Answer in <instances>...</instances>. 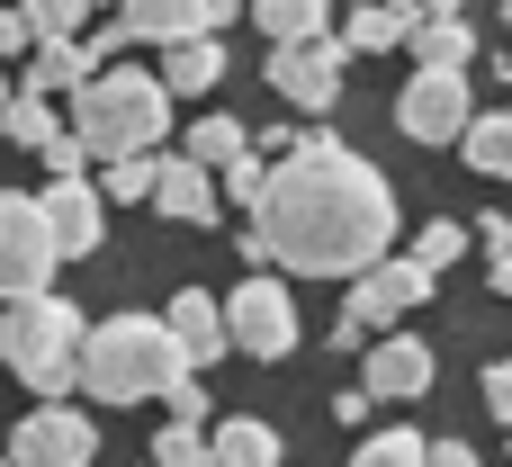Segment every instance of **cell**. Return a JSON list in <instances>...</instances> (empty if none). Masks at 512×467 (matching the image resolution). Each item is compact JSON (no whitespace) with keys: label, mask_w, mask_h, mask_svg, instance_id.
I'll return each mask as SVG.
<instances>
[{"label":"cell","mask_w":512,"mask_h":467,"mask_svg":"<svg viewBox=\"0 0 512 467\" xmlns=\"http://www.w3.org/2000/svg\"><path fill=\"white\" fill-rule=\"evenodd\" d=\"M396 243V189L378 180V162H360L342 135H306L279 171L270 198L243 234V261H279L297 279H369Z\"/></svg>","instance_id":"obj_1"},{"label":"cell","mask_w":512,"mask_h":467,"mask_svg":"<svg viewBox=\"0 0 512 467\" xmlns=\"http://www.w3.org/2000/svg\"><path fill=\"white\" fill-rule=\"evenodd\" d=\"M189 378V351L171 342L162 315H108L90 324V351H81V387L99 405H153Z\"/></svg>","instance_id":"obj_2"},{"label":"cell","mask_w":512,"mask_h":467,"mask_svg":"<svg viewBox=\"0 0 512 467\" xmlns=\"http://www.w3.org/2000/svg\"><path fill=\"white\" fill-rule=\"evenodd\" d=\"M162 126H171V90H162V72H135V63H108V72L72 99V135H81V153H90L99 171L153 153Z\"/></svg>","instance_id":"obj_3"},{"label":"cell","mask_w":512,"mask_h":467,"mask_svg":"<svg viewBox=\"0 0 512 467\" xmlns=\"http://www.w3.org/2000/svg\"><path fill=\"white\" fill-rule=\"evenodd\" d=\"M81 351H90V324L72 297H18L0 315V360H9V378L36 387V405H63L81 387Z\"/></svg>","instance_id":"obj_4"},{"label":"cell","mask_w":512,"mask_h":467,"mask_svg":"<svg viewBox=\"0 0 512 467\" xmlns=\"http://www.w3.org/2000/svg\"><path fill=\"white\" fill-rule=\"evenodd\" d=\"M423 297H432V270H423L414 252H405V261H378L369 279H351V306L333 315V351H360L378 324H405Z\"/></svg>","instance_id":"obj_5"},{"label":"cell","mask_w":512,"mask_h":467,"mask_svg":"<svg viewBox=\"0 0 512 467\" xmlns=\"http://www.w3.org/2000/svg\"><path fill=\"white\" fill-rule=\"evenodd\" d=\"M54 270H63V252H54V234H45V207L18 198V189H0V306L54 297Z\"/></svg>","instance_id":"obj_6"},{"label":"cell","mask_w":512,"mask_h":467,"mask_svg":"<svg viewBox=\"0 0 512 467\" xmlns=\"http://www.w3.org/2000/svg\"><path fill=\"white\" fill-rule=\"evenodd\" d=\"M225 333H234L243 360H288V351H297V297H288V279L252 270V279L225 297Z\"/></svg>","instance_id":"obj_7"},{"label":"cell","mask_w":512,"mask_h":467,"mask_svg":"<svg viewBox=\"0 0 512 467\" xmlns=\"http://www.w3.org/2000/svg\"><path fill=\"white\" fill-rule=\"evenodd\" d=\"M396 126H405L414 144H468V126H477L468 72H414V81L396 90Z\"/></svg>","instance_id":"obj_8"},{"label":"cell","mask_w":512,"mask_h":467,"mask_svg":"<svg viewBox=\"0 0 512 467\" xmlns=\"http://www.w3.org/2000/svg\"><path fill=\"white\" fill-rule=\"evenodd\" d=\"M342 63H351V45H342V36H315V45H270V90H279L297 117H324V108L342 99Z\"/></svg>","instance_id":"obj_9"},{"label":"cell","mask_w":512,"mask_h":467,"mask_svg":"<svg viewBox=\"0 0 512 467\" xmlns=\"http://www.w3.org/2000/svg\"><path fill=\"white\" fill-rule=\"evenodd\" d=\"M99 450V432H90V414H72V405H36L18 432H9V467H90Z\"/></svg>","instance_id":"obj_10"},{"label":"cell","mask_w":512,"mask_h":467,"mask_svg":"<svg viewBox=\"0 0 512 467\" xmlns=\"http://www.w3.org/2000/svg\"><path fill=\"white\" fill-rule=\"evenodd\" d=\"M117 18H126V27L144 36V45H162V54H171V45H198V36H225V27L243 18V0H126Z\"/></svg>","instance_id":"obj_11"},{"label":"cell","mask_w":512,"mask_h":467,"mask_svg":"<svg viewBox=\"0 0 512 467\" xmlns=\"http://www.w3.org/2000/svg\"><path fill=\"white\" fill-rule=\"evenodd\" d=\"M45 234H54V252L63 261H90L99 252V225H108V198L90 189V180H45Z\"/></svg>","instance_id":"obj_12"},{"label":"cell","mask_w":512,"mask_h":467,"mask_svg":"<svg viewBox=\"0 0 512 467\" xmlns=\"http://www.w3.org/2000/svg\"><path fill=\"white\" fill-rule=\"evenodd\" d=\"M360 387H369L378 405H414V396L432 387V342H414V333H387V342H369V360H360Z\"/></svg>","instance_id":"obj_13"},{"label":"cell","mask_w":512,"mask_h":467,"mask_svg":"<svg viewBox=\"0 0 512 467\" xmlns=\"http://www.w3.org/2000/svg\"><path fill=\"white\" fill-rule=\"evenodd\" d=\"M153 207H162L171 225H216L225 189H216V171H198L189 153H162V180H153Z\"/></svg>","instance_id":"obj_14"},{"label":"cell","mask_w":512,"mask_h":467,"mask_svg":"<svg viewBox=\"0 0 512 467\" xmlns=\"http://www.w3.org/2000/svg\"><path fill=\"white\" fill-rule=\"evenodd\" d=\"M162 324H171V342L189 351V369H207V360L234 351V333H225V297H207V288H180Z\"/></svg>","instance_id":"obj_15"},{"label":"cell","mask_w":512,"mask_h":467,"mask_svg":"<svg viewBox=\"0 0 512 467\" xmlns=\"http://www.w3.org/2000/svg\"><path fill=\"white\" fill-rule=\"evenodd\" d=\"M423 18H432L423 0H360V9L342 18V45H351V54H387V45H414Z\"/></svg>","instance_id":"obj_16"},{"label":"cell","mask_w":512,"mask_h":467,"mask_svg":"<svg viewBox=\"0 0 512 467\" xmlns=\"http://www.w3.org/2000/svg\"><path fill=\"white\" fill-rule=\"evenodd\" d=\"M99 81V63H90V45H36V63H27V99H81Z\"/></svg>","instance_id":"obj_17"},{"label":"cell","mask_w":512,"mask_h":467,"mask_svg":"<svg viewBox=\"0 0 512 467\" xmlns=\"http://www.w3.org/2000/svg\"><path fill=\"white\" fill-rule=\"evenodd\" d=\"M279 432L261 423V414H234V423H216L207 432V467H279Z\"/></svg>","instance_id":"obj_18"},{"label":"cell","mask_w":512,"mask_h":467,"mask_svg":"<svg viewBox=\"0 0 512 467\" xmlns=\"http://www.w3.org/2000/svg\"><path fill=\"white\" fill-rule=\"evenodd\" d=\"M477 63V27L468 18H423L414 27V72H468Z\"/></svg>","instance_id":"obj_19"},{"label":"cell","mask_w":512,"mask_h":467,"mask_svg":"<svg viewBox=\"0 0 512 467\" xmlns=\"http://www.w3.org/2000/svg\"><path fill=\"white\" fill-rule=\"evenodd\" d=\"M252 18H261L270 45H315V36H333V0H252Z\"/></svg>","instance_id":"obj_20"},{"label":"cell","mask_w":512,"mask_h":467,"mask_svg":"<svg viewBox=\"0 0 512 467\" xmlns=\"http://www.w3.org/2000/svg\"><path fill=\"white\" fill-rule=\"evenodd\" d=\"M225 81V36H198V45H171L162 54V90L180 99V90H216Z\"/></svg>","instance_id":"obj_21"},{"label":"cell","mask_w":512,"mask_h":467,"mask_svg":"<svg viewBox=\"0 0 512 467\" xmlns=\"http://www.w3.org/2000/svg\"><path fill=\"white\" fill-rule=\"evenodd\" d=\"M180 153H189V162H198V171H216V180H225V171H234V162H243V153H252V135H243V117H198V126H189V144H180Z\"/></svg>","instance_id":"obj_22"},{"label":"cell","mask_w":512,"mask_h":467,"mask_svg":"<svg viewBox=\"0 0 512 467\" xmlns=\"http://www.w3.org/2000/svg\"><path fill=\"white\" fill-rule=\"evenodd\" d=\"M459 153H468V171H486V180H512V108H495V117H477Z\"/></svg>","instance_id":"obj_23"},{"label":"cell","mask_w":512,"mask_h":467,"mask_svg":"<svg viewBox=\"0 0 512 467\" xmlns=\"http://www.w3.org/2000/svg\"><path fill=\"white\" fill-rule=\"evenodd\" d=\"M468 243H477V225H459V216H432V225L414 234V261H423V270L441 279V270H450V261H459Z\"/></svg>","instance_id":"obj_24"},{"label":"cell","mask_w":512,"mask_h":467,"mask_svg":"<svg viewBox=\"0 0 512 467\" xmlns=\"http://www.w3.org/2000/svg\"><path fill=\"white\" fill-rule=\"evenodd\" d=\"M351 467H432V441L423 432H369L351 450Z\"/></svg>","instance_id":"obj_25"},{"label":"cell","mask_w":512,"mask_h":467,"mask_svg":"<svg viewBox=\"0 0 512 467\" xmlns=\"http://www.w3.org/2000/svg\"><path fill=\"white\" fill-rule=\"evenodd\" d=\"M153 180H162V153H135V162H108L99 171V198L135 207V198H153Z\"/></svg>","instance_id":"obj_26"},{"label":"cell","mask_w":512,"mask_h":467,"mask_svg":"<svg viewBox=\"0 0 512 467\" xmlns=\"http://www.w3.org/2000/svg\"><path fill=\"white\" fill-rule=\"evenodd\" d=\"M81 18H90V0H27L36 45H81Z\"/></svg>","instance_id":"obj_27"},{"label":"cell","mask_w":512,"mask_h":467,"mask_svg":"<svg viewBox=\"0 0 512 467\" xmlns=\"http://www.w3.org/2000/svg\"><path fill=\"white\" fill-rule=\"evenodd\" d=\"M0 135H9V144H27V153H45V144H54V108L18 90V99H9V117H0Z\"/></svg>","instance_id":"obj_28"},{"label":"cell","mask_w":512,"mask_h":467,"mask_svg":"<svg viewBox=\"0 0 512 467\" xmlns=\"http://www.w3.org/2000/svg\"><path fill=\"white\" fill-rule=\"evenodd\" d=\"M270 171H279V162H261V153H243V162H234V171H225V198H234V207H252V216H261V198H270Z\"/></svg>","instance_id":"obj_29"},{"label":"cell","mask_w":512,"mask_h":467,"mask_svg":"<svg viewBox=\"0 0 512 467\" xmlns=\"http://www.w3.org/2000/svg\"><path fill=\"white\" fill-rule=\"evenodd\" d=\"M153 467H207V432H189V423H171V432L153 441Z\"/></svg>","instance_id":"obj_30"},{"label":"cell","mask_w":512,"mask_h":467,"mask_svg":"<svg viewBox=\"0 0 512 467\" xmlns=\"http://www.w3.org/2000/svg\"><path fill=\"white\" fill-rule=\"evenodd\" d=\"M36 162H45V180H81V171H90V153H81V135H54V144H45Z\"/></svg>","instance_id":"obj_31"},{"label":"cell","mask_w":512,"mask_h":467,"mask_svg":"<svg viewBox=\"0 0 512 467\" xmlns=\"http://www.w3.org/2000/svg\"><path fill=\"white\" fill-rule=\"evenodd\" d=\"M162 405H171V423H189V432H198V423H207V378L189 369V378H180V387H171Z\"/></svg>","instance_id":"obj_32"},{"label":"cell","mask_w":512,"mask_h":467,"mask_svg":"<svg viewBox=\"0 0 512 467\" xmlns=\"http://www.w3.org/2000/svg\"><path fill=\"white\" fill-rule=\"evenodd\" d=\"M486 414H495V423H512V360H495V369H486Z\"/></svg>","instance_id":"obj_33"},{"label":"cell","mask_w":512,"mask_h":467,"mask_svg":"<svg viewBox=\"0 0 512 467\" xmlns=\"http://www.w3.org/2000/svg\"><path fill=\"white\" fill-rule=\"evenodd\" d=\"M18 45H36V27H27V9H0V63H9Z\"/></svg>","instance_id":"obj_34"},{"label":"cell","mask_w":512,"mask_h":467,"mask_svg":"<svg viewBox=\"0 0 512 467\" xmlns=\"http://www.w3.org/2000/svg\"><path fill=\"white\" fill-rule=\"evenodd\" d=\"M369 405H378L369 387H342V396H333V423H369Z\"/></svg>","instance_id":"obj_35"},{"label":"cell","mask_w":512,"mask_h":467,"mask_svg":"<svg viewBox=\"0 0 512 467\" xmlns=\"http://www.w3.org/2000/svg\"><path fill=\"white\" fill-rule=\"evenodd\" d=\"M486 288H495V297H512V243H504V252H486Z\"/></svg>","instance_id":"obj_36"},{"label":"cell","mask_w":512,"mask_h":467,"mask_svg":"<svg viewBox=\"0 0 512 467\" xmlns=\"http://www.w3.org/2000/svg\"><path fill=\"white\" fill-rule=\"evenodd\" d=\"M432 467H477V450L468 441H432Z\"/></svg>","instance_id":"obj_37"},{"label":"cell","mask_w":512,"mask_h":467,"mask_svg":"<svg viewBox=\"0 0 512 467\" xmlns=\"http://www.w3.org/2000/svg\"><path fill=\"white\" fill-rule=\"evenodd\" d=\"M423 9H432V18H459V9H468V0H423Z\"/></svg>","instance_id":"obj_38"},{"label":"cell","mask_w":512,"mask_h":467,"mask_svg":"<svg viewBox=\"0 0 512 467\" xmlns=\"http://www.w3.org/2000/svg\"><path fill=\"white\" fill-rule=\"evenodd\" d=\"M9 99H18V81H9V72H0V117H9Z\"/></svg>","instance_id":"obj_39"},{"label":"cell","mask_w":512,"mask_h":467,"mask_svg":"<svg viewBox=\"0 0 512 467\" xmlns=\"http://www.w3.org/2000/svg\"><path fill=\"white\" fill-rule=\"evenodd\" d=\"M504 18H512V0H504Z\"/></svg>","instance_id":"obj_40"},{"label":"cell","mask_w":512,"mask_h":467,"mask_svg":"<svg viewBox=\"0 0 512 467\" xmlns=\"http://www.w3.org/2000/svg\"><path fill=\"white\" fill-rule=\"evenodd\" d=\"M0 369H9V360H0Z\"/></svg>","instance_id":"obj_41"},{"label":"cell","mask_w":512,"mask_h":467,"mask_svg":"<svg viewBox=\"0 0 512 467\" xmlns=\"http://www.w3.org/2000/svg\"><path fill=\"white\" fill-rule=\"evenodd\" d=\"M0 467H9V459H0Z\"/></svg>","instance_id":"obj_42"}]
</instances>
